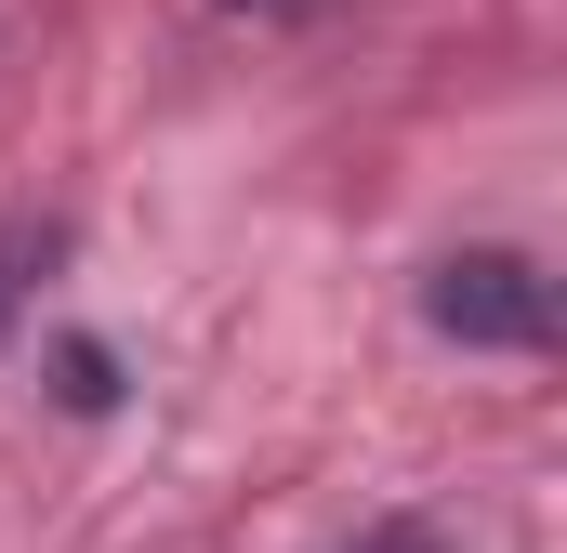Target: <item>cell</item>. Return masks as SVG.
<instances>
[{
	"mask_svg": "<svg viewBox=\"0 0 567 553\" xmlns=\"http://www.w3.org/2000/svg\"><path fill=\"white\" fill-rule=\"evenodd\" d=\"M423 316L449 343H475V356H542L555 343V276L528 251H449L423 276Z\"/></svg>",
	"mask_w": 567,
	"mask_h": 553,
	"instance_id": "1",
	"label": "cell"
},
{
	"mask_svg": "<svg viewBox=\"0 0 567 553\" xmlns=\"http://www.w3.org/2000/svg\"><path fill=\"white\" fill-rule=\"evenodd\" d=\"M53 251H66L53 225H27V211H0V343H13V316L40 303V276H53Z\"/></svg>",
	"mask_w": 567,
	"mask_h": 553,
	"instance_id": "2",
	"label": "cell"
},
{
	"mask_svg": "<svg viewBox=\"0 0 567 553\" xmlns=\"http://www.w3.org/2000/svg\"><path fill=\"white\" fill-rule=\"evenodd\" d=\"M53 369H66V409H106V396H120V369H106V343H66Z\"/></svg>",
	"mask_w": 567,
	"mask_h": 553,
	"instance_id": "3",
	"label": "cell"
},
{
	"mask_svg": "<svg viewBox=\"0 0 567 553\" xmlns=\"http://www.w3.org/2000/svg\"><path fill=\"white\" fill-rule=\"evenodd\" d=\"M343 553H449V541H435V528H410V514H383V528H357Z\"/></svg>",
	"mask_w": 567,
	"mask_h": 553,
	"instance_id": "4",
	"label": "cell"
},
{
	"mask_svg": "<svg viewBox=\"0 0 567 553\" xmlns=\"http://www.w3.org/2000/svg\"><path fill=\"white\" fill-rule=\"evenodd\" d=\"M225 13H265V27H303V13H330V0H225Z\"/></svg>",
	"mask_w": 567,
	"mask_h": 553,
	"instance_id": "5",
	"label": "cell"
}]
</instances>
